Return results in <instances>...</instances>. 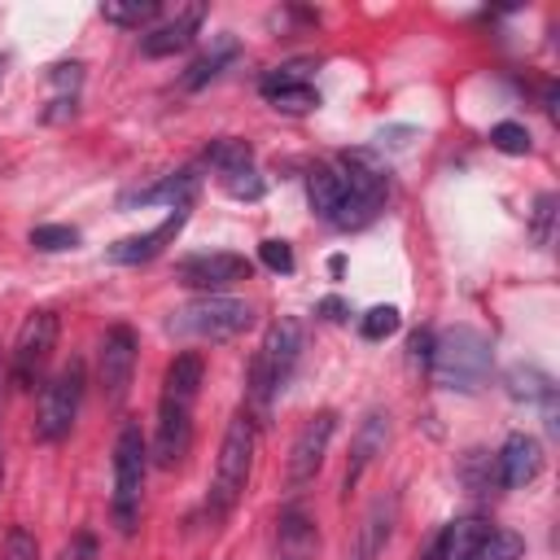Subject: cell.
<instances>
[{"label": "cell", "mask_w": 560, "mask_h": 560, "mask_svg": "<svg viewBox=\"0 0 560 560\" xmlns=\"http://www.w3.org/2000/svg\"><path fill=\"white\" fill-rule=\"evenodd\" d=\"M201 376H206V363L201 354L184 350L166 363V376H162V394H158V424H153V464L158 468H179L192 451V402L201 394Z\"/></svg>", "instance_id": "1"}, {"label": "cell", "mask_w": 560, "mask_h": 560, "mask_svg": "<svg viewBox=\"0 0 560 560\" xmlns=\"http://www.w3.org/2000/svg\"><path fill=\"white\" fill-rule=\"evenodd\" d=\"M254 446H258V429H254V416L249 411H236L223 429V442H219V459H214V477H210V490H206V525H223L236 503L245 499V486H249V472H254Z\"/></svg>", "instance_id": "2"}, {"label": "cell", "mask_w": 560, "mask_h": 560, "mask_svg": "<svg viewBox=\"0 0 560 560\" xmlns=\"http://www.w3.org/2000/svg\"><path fill=\"white\" fill-rule=\"evenodd\" d=\"M490 337L459 324V328H446L442 337H433V350H429V376L442 385V389H459V394H477L486 381H490Z\"/></svg>", "instance_id": "3"}, {"label": "cell", "mask_w": 560, "mask_h": 560, "mask_svg": "<svg viewBox=\"0 0 560 560\" xmlns=\"http://www.w3.org/2000/svg\"><path fill=\"white\" fill-rule=\"evenodd\" d=\"M254 324V306L228 293H201L171 311L166 332L184 341H232Z\"/></svg>", "instance_id": "4"}, {"label": "cell", "mask_w": 560, "mask_h": 560, "mask_svg": "<svg viewBox=\"0 0 560 560\" xmlns=\"http://www.w3.org/2000/svg\"><path fill=\"white\" fill-rule=\"evenodd\" d=\"M144 477H149V442L140 424H122L114 438V494H109V516L118 534H136L140 525Z\"/></svg>", "instance_id": "5"}, {"label": "cell", "mask_w": 560, "mask_h": 560, "mask_svg": "<svg viewBox=\"0 0 560 560\" xmlns=\"http://www.w3.org/2000/svg\"><path fill=\"white\" fill-rule=\"evenodd\" d=\"M298 359H302V324L293 315H284L262 332V341L249 359V398L258 407H271V398L289 385Z\"/></svg>", "instance_id": "6"}, {"label": "cell", "mask_w": 560, "mask_h": 560, "mask_svg": "<svg viewBox=\"0 0 560 560\" xmlns=\"http://www.w3.org/2000/svg\"><path fill=\"white\" fill-rule=\"evenodd\" d=\"M83 389H88V368L83 359H70L66 368H57L44 385H39V411H35V438L39 442H61L83 407Z\"/></svg>", "instance_id": "7"}, {"label": "cell", "mask_w": 560, "mask_h": 560, "mask_svg": "<svg viewBox=\"0 0 560 560\" xmlns=\"http://www.w3.org/2000/svg\"><path fill=\"white\" fill-rule=\"evenodd\" d=\"M57 332H61V319L57 311H31L18 328V341H13V354H9V381L18 389H35L44 385V368L57 350Z\"/></svg>", "instance_id": "8"}, {"label": "cell", "mask_w": 560, "mask_h": 560, "mask_svg": "<svg viewBox=\"0 0 560 560\" xmlns=\"http://www.w3.org/2000/svg\"><path fill=\"white\" fill-rule=\"evenodd\" d=\"M306 201H311V210L328 223V228H341V232H350V228H363V223H372L376 214L346 188V179H341V171L337 166H328V162H319V166H311L306 171Z\"/></svg>", "instance_id": "9"}, {"label": "cell", "mask_w": 560, "mask_h": 560, "mask_svg": "<svg viewBox=\"0 0 560 560\" xmlns=\"http://www.w3.org/2000/svg\"><path fill=\"white\" fill-rule=\"evenodd\" d=\"M332 433H337V411H315L302 429H298V438H293V446H289V459H284V486L289 490H302L306 481H315V472L324 468V455H328V442H332Z\"/></svg>", "instance_id": "10"}, {"label": "cell", "mask_w": 560, "mask_h": 560, "mask_svg": "<svg viewBox=\"0 0 560 560\" xmlns=\"http://www.w3.org/2000/svg\"><path fill=\"white\" fill-rule=\"evenodd\" d=\"M254 262L245 254H232V249H210V254H188L175 262V280L197 289V293H223L241 280H249Z\"/></svg>", "instance_id": "11"}, {"label": "cell", "mask_w": 560, "mask_h": 560, "mask_svg": "<svg viewBox=\"0 0 560 560\" xmlns=\"http://www.w3.org/2000/svg\"><path fill=\"white\" fill-rule=\"evenodd\" d=\"M131 376H136V332L127 324H109L101 337V350H96V381H101V394L109 407H118L127 398Z\"/></svg>", "instance_id": "12"}, {"label": "cell", "mask_w": 560, "mask_h": 560, "mask_svg": "<svg viewBox=\"0 0 560 560\" xmlns=\"http://www.w3.org/2000/svg\"><path fill=\"white\" fill-rule=\"evenodd\" d=\"M188 210L192 206H175L158 228H149V232H136V236H122V241H114L109 249H105V258L109 262H118V267H136V262H149V258H158L175 236H179V228L188 223Z\"/></svg>", "instance_id": "13"}, {"label": "cell", "mask_w": 560, "mask_h": 560, "mask_svg": "<svg viewBox=\"0 0 560 560\" xmlns=\"http://www.w3.org/2000/svg\"><path fill=\"white\" fill-rule=\"evenodd\" d=\"M258 92H262V101H267L271 109H280V114H306V109L319 105V92L306 83L302 61H289V66H276L271 74H262V79H258Z\"/></svg>", "instance_id": "14"}, {"label": "cell", "mask_w": 560, "mask_h": 560, "mask_svg": "<svg viewBox=\"0 0 560 560\" xmlns=\"http://www.w3.org/2000/svg\"><path fill=\"white\" fill-rule=\"evenodd\" d=\"M385 442H389V416L385 411H368L350 438V459H346V477H341V490L350 494L363 472L376 464V455H385Z\"/></svg>", "instance_id": "15"}, {"label": "cell", "mask_w": 560, "mask_h": 560, "mask_svg": "<svg viewBox=\"0 0 560 560\" xmlns=\"http://www.w3.org/2000/svg\"><path fill=\"white\" fill-rule=\"evenodd\" d=\"M201 18H206L201 4H184L175 18H166V22H158V26H149V31L140 35V52H144V57H175V52H184V48L197 39Z\"/></svg>", "instance_id": "16"}, {"label": "cell", "mask_w": 560, "mask_h": 560, "mask_svg": "<svg viewBox=\"0 0 560 560\" xmlns=\"http://www.w3.org/2000/svg\"><path fill=\"white\" fill-rule=\"evenodd\" d=\"M197 188H201V175H197L192 166H184V171L162 175L158 184H144V188L122 192L118 206H122V210H136V206H171V210H175V206H192Z\"/></svg>", "instance_id": "17"}, {"label": "cell", "mask_w": 560, "mask_h": 560, "mask_svg": "<svg viewBox=\"0 0 560 560\" xmlns=\"http://www.w3.org/2000/svg\"><path fill=\"white\" fill-rule=\"evenodd\" d=\"M494 472H499V486H508V490L529 486V481L542 472V446H538V438L512 433V438L503 442V451L494 455Z\"/></svg>", "instance_id": "18"}, {"label": "cell", "mask_w": 560, "mask_h": 560, "mask_svg": "<svg viewBox=\"0 0 560 560\" xmlns=\"http://www.w3.org/2000/svg\"><path fill=\"white\" fill-rule=\"evenodd\" d=\"M276 547H280V560H315L319 529H315V516L302 503H289L280 512V521H276Z\"/></svg>", "instance_id": "19"}, {"label": "cell", "mask_w": 560, "mask_h": 560, "mask_svg": "<svg viewBox=\"0 0 560 560\" xmlns=\"http://www.w3.org/2000/svg\"><path fill=\"white\" fill-rule=\"evenodd\" d=\"M389 529H394V499L381 494V499L363 512V521H359V529H354V538H350L346 560H376V556L385 551V542H389Z\"/></svg>", "instance_id": "20"}, {"label": "cell", "mask_w": 560, "mask_h": 560, "mask_svg": "<svg viewBox=\"0 0 560 560\" xmlns=\"http://www.w3.org/2000/svg\"><path fill=\"white\" fill-rule=\"evenodd\" d=\"M486 521H477V516H459V521H451V525H442V534L433 538V551H438V560H472V551H477V542L486 538Z\"/></svg>", "instance_id": "21"}, {"label": "cell", "mask_w": 560, "mask_h": 560, "mask_svg": "<svg viewBox=\"0 0 560 560\" xmlns=\"http://www.w3.org/2000/svg\"><path fill=\"white\" fill-rule=\"evenodd\" d=\"M236 57H241V44H236L232 35H219V39H214V44H210V48H206L188 70H184V88H188V92L206 88V83H210V79H219Z\"/></svg>", "instance_id": "22"}, {"label": "cell", "mask_w": 560, "mask_h": 560, "mask_svg": "<svg viewBox=\"0 0 560 560\" xmlns=\"http://www.w3.org/2000/svg\"><path fill=\"white\" fill-rule=\"evenodd\" d=\"M508 394H512V398H525V402H542L547 424L556 429V407H551L556 385H551L547 372H538V368H521V363H516V368L508 372Z\"/></svg>", "instance_id": "23"}, {"label": "cell", "mask_w": 560, "mask_h": 560, "mask_svg": "<svg viewBox=\"0 0 560 560\" xmlns=\"http://www.w3.org/2000/svg\"><path fill=\"white\" fill-rule=\"evenodd\" d=\"M101 18L114 26H127V31H149L162 18V4L158 0H105Z\"/></svg>", "instance_id": "24"}, {"label": "cell", "mask_w": 560, "mask_h": 560, "mask_svg": "<svg viewBox=\"0 0 560 560\" xmlns=\"http://www.w3.org/2000/svg\"><path fill=\"white\" fill-rule=\"evenodd\" d=\"M219 188H223L228 197H236V201H258L267 184H262L258 166L249 162V166H232V171H219Z\"/></svg>", "instance_id": "25"}, {"label": "cell", "mask_w": 560, "mask_h": 560, "mask_svg": "<svg viewBox=\"0 0 560 560\" xmlns=\"http://www.w3.org/2000/svg\"><path fill=\"white\" fill-rule=\"evenodd\" d=\"M521 551H525V542L512 534V529H486V538L477 542V551H472V560H521Z\"/></svg>", "instance_id": "26"}, {"label": "cell", "mask_w": 560, "mask_h": 560, "mask_svg": "<svg viewBox=\"0 0 560 560\" xmlns=\"http://www.w3.org/2000/svg\"><path fill=\"white\" fill-rule=\"evenodd\" d=\"M206 162L214 166V171H232V166H249L254 162V149L245 144V140H236V136H219L210 149H206Z\"/></svg>", "instance_id": "27"}, {"label": "cell", "mask_w": 560, "mask_h": 560, "mask_svg": "<svg viewBox=\"0 0 560 560\" xmlns=\"http://www.w3.org/2000/svg\"><path fill=\"white\" fill-rule=\"evenodd\" d=\"M31 245L44 249V254H61V249L79 245V232L66 228V223H39V228H31Z\"/></svg>", "instance_id": "28"}, {"label": "cell", "mask_w": 560, "mask_h": 560, "mask_svg": "<svg viewBox=\"0 0 560 560\" xmlns=\"http://www.w3.org/2000/svg\"><path fill=\"white\" fill-rule=\"evenodd\" d=\"M398 306H372V311H363V319H359V332L368 337V341H385V337H394L398 332Z\"/></svg>", "instance_id": "29"}, {"label": "cell", "mask_w": 560, "mask_h": 560, "mask_svg": "<svg viewBox=\"0 0 560 560\" xmlns=\"http://www.w3.org/2000/svg\"><path fill=\"white\" fill-rule=\"evenodd\" d=\"M490 144L499 149V153H512V158H521V153H529V131H525V122H494L490 127Z\"/></svg>", "instance_id": "30"}, {"label": "cell", "mask_w": 560, "mask_h": 560, "mask_svg": "<svg viewBox=\"0 0 560 560\" xmlns=\"http://www.w3.org/2000/svg\"><path fill=\"white\" fill-rule=\"evenodd\" d=\"M0 560H39V542L26 525H13L4 534V547H0Z\"/></svg>", "instance_id": "31"}, {"label": "cell", "mask_w": 560, "mask_h": 560, "mask_svg": "<svg viewBox=\"0 0 560 560\" xmlns=\"http://www.w3.org/2000/svg\"><path fill=\"white\" fill-rule=\"evenodd\" d=\"M258 258H262V267L267 271H276V276H289L298 262H293V245L289 241H262L258 245Z\"/></svg>", "instance_id": "32"}, {"label": "cell", "mask_w": 560, "mask_h": 560, "mask_svg": "<svg viewBox=\"0 0 560 560\" xmlns=\"http://www.w3.org/2000/svg\"><path fill=\"white\" fill-rule=\"evenodd\" d=\"M551 223H556V192H542L538 206H534V223H529V236L538 245H551Z\"/></svg>", "instance_id": "33"}, {"label": "cell", "mask_w": 560, "mask_h": 560, "mask_svg": "<svg viewBox=\"0 0 560 560\" xmlns=\"http://www.w3.org/2000/svg\"><path fill=\"white\" fill-rule=\"evenodd\" d=\"M411 136H416V127H389V131H376V144H381V149H385V144H389V149H407Z\"/></svg>", "instance_id": "34"}, {"label": "cell", "mask_w": 560, "mask_h": 560, "mask_svg": "<svg viewBox=\"0 0 560 560\" xmlns=\"http://www.w3.org/2000/svg\"><path fill=\"white\" fill-rule=\"evenodd\" d=\"M429 350H433V337H429V332H416V337H411V359H416V363H429Z\"/></svg>", "instance_id": "35"}, {"label": "cell", "mask_w": 560, "mask_h": 560, "mask_svg": "<svg viewBox=\"0 0 560 560\" xmlns=\"http://www.w3.org/2000/svg\"><path fill=\"white\" fill-rule=\"evenodd\" d=\"M319 315H324V319H346V302H341V298H324V302H319Z\"/></svg>", "instance_id": "36"}, {"label": "cell", "mask_w": 560, "mask_h": 560, "mask_svg": "<svg viewBox=\"0 0 560 560\" xmlns=\"http://www.w3.org/2000/svg\"><path fill=\"white\" fill-rule=\"evenodd\" d=\"M4 381H9V363L0 354V416H4ZM0 481H4V451H0Z\"/></svg>", "instance_id": "37"}, {"label": "cell", "mask_w": 560, "mask_h": 560, "mask_svg": "<svg viewBox=\"0 0 560 560\" xmlns=\"http://www.w3.org/2000/svg\"><path fill=\"white\" fill-rule=\"evenodd\" d=\"M424 560H438V551H433V547H429V556H424Z\"/></svg>", "instance_id": "38"}]
</instances>
